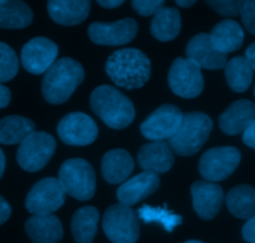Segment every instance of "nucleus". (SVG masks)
Masks as SVG:
<instances>
[{
	"instance_id": "obj_1",
	"label": "nucleus",
	"mask_w": 255,
	"mask_h": 243,
	"mask_svg": "<svg viewBox=\"0 0 255 243\" xmlns=\"http://www.w3.org/2000/svg\"><path fill=\"white\" fill-rule=\"evenodd\" d=\"M110 79L120 87L133 90L142 87L151 76V61L138 49L115 51L106 62Z\"/></svg>"
},
{
	"instance_id": "obj_2",
	"label": "nucleus",
	"mask_w": 255,
	"mask_h": 243,
	"mask_svg": "<svg viewBox=\"0 0 255 243\" xmlns=\"http://www.w3.org/2000/svg\"><path fill=\"white\" fill-rule=\"evenodd\" d=\"M85 71L82 65L71 57L56 60L44 75L41 92L50 104H64L82 82Z\"/></svg>"
},
{
	"instance_id": "obj_3",
	"label": "nucleus",
	"mask_w": 255,
	"mask_h": 243,
	"mask_svg": "<svg viewBox=\"0 0 255 243\" xmlns=\"http://www.w3.org/2000/svg\"><path fill=\"white\" fill-rule=\"evenodd\" d=\"M91 109L105 124L115 130H121L134 120V106L131 100L116 87L102 85L92 91Z\"/></svg>"
},
{
	"instance_id": "obj_4",
	"label": "nucleus",
	"mask_w": 255,
	"mask_h": 243,
	"mask_svg": "<svg viewBox=\"0 0 255 243\" xmlns=\"http://www.w3.org/2000/svg\"><path fill=\"white\" fill-rule=\"evenodd\" d=\"M213 130V122L203 112H188L183 115L176 134L168 140L172 151L179 156H192L202 149Z\"/></svg>"
},
{
	"instance_id": "obj_5",
	"label": "nucleus",
	"mask_w": 255,
	"mask_h": 243,
	"mask_svg": "<svg viewBox=\"0 0 255 243\" xmlns=\"http://www.w3.org/2000/svg\"><path fill=\"white\" fill-rule=\"evenodd\" d=\"M59 182L65 194L79 201L91 200L96 190V175L90 162L82 159H70L61 165Z\"/></svg>"
},
{
	"instance_id": "obj_6",
	"label": "nucleus",
	"mask_w": 255,
	"mask_h": 243,
	"mask_svg": "<svg viewBox=\"0 0 255 243\" xmlns=\"http://www.w3.org/2000/svg\"><path fill=\"white\" fill-rule=\"evenodd\" d=\"M56 149V141L44 131H32L27 135L17 149L19 166L27 172H37L44 169Z\"/></svg>"
},
{
	"instance_id": "obj_7",
	"label": "nucleus",
	"mask_w": 255,
	"mask_h": 243,
	"mask_svg": "<svg viewBox=\"0 0 255 243\" xmlns=\"http://www.w3.org/2000/svg\"><path fill=\"white\" fill-rule=\"evenodd\" d=\"M105 235L112 243H136L139 237L138 216L128 206L112 205L102 219Z\"/></svg>"
},
{
	"instance_id": "obj_8",
	"label": "nucleus",
	"mask_w": 255,
	"mask_h": 243,
	"mask_svg": "<svg viewBox=\"0 0 255 243\" xmlns=\"http://www.w3.org/2000/svg\"><path fill=\"white\" fill-rule=\"evenodd\" d=\"M168 85L178 96L184 99L197 97L204 87L202 69L188 57H177L169 69Z\"/></svg>"
},
{
	"instance_id": "obj_9",
	"label": "nucleus",
	"mask_w": 255,
	"mask_h": 243,
	"mask_svg": "<svg viewBox=\"0 0 255 243\" xmlns=\"http://www.w3.org/2000/svg\"><path fill=\"white\" fill-rule=\"evenodd\" d=\"M241 159V152L236 147H214L202 155L199 160V174L207 181H223L236 171Z\"/></svg>"
},
{
	"instance_id": "obj_10",
	"label": "nucleus",
	"mask_w": 255,
	"mask_h": 243,
	"mask_svg": "<svg viewBox=\"0 0 255 243\" xmlns=\"http://www.w3.org/2000/svg\"><path fill=\"white\" fill-rule=\"evenodd\" d=\"M65 195L59 180L46 177L32 186L25 200V207L32 215H51L64 205Z\"/></svg>"
},
{
	"instance_id": "obj_11",
	"label": "nucleus",
	"mask_w": 255,
	"mask_h": 243,
	"mask_svg": "<svg viewBox=\"0 0 255 243\" xmlns=\"http://www.w3.org/2000/svg\"><path fill=\"white\" fill-rule=\"evenodd\" d=\"M183 112L174 105H162L141 124V132L147 140H169L181 125Z\"/></svg>"
},
{
	"instance_id": "obj_12",
	"label": "nucleus",
	"mask_w": 255,
	"mask_h": 243,
	"mask_svg": "<svg viewBox=\"0 0 255 243\" xmlns=\"http://www.w3.org/2000/svg\"><path fill=\"white\" fill-rule=\"evenodd\" d=\"M57 134L64 144L70 146H87L97 139L99 129L89 115L71 112L60 120Z\"/></svg>"
},
{
	"instance_id": "obj_13",
	"label": "nucleus",
	"mask_w": 255,
	"mask_h": 243,
	"mask_svg": "<svg viewBox=\"0 0 255 243\" xmlns=\"http://www.w3.org/2000/svg\"><path fill=\"white\" fill-rule=\"evenodd\" d=\"M59 47L47 37H34L22 46L21 64L25 70L31 74H45L56 61Z\"/></svg>"
},
{
	"instance_id": "obj_14",
	"label": "nucleus",
	"mask_w": 255,
	"mask_h": 243,
	"mask_svg": "<svg viewBox=\"0 0 255 243\" xmlns=\"http://www.w3.org/2000/svg\"><path fill=\"white\" fill-rule=\"evenodd\" d=\"M137 22L132 17L115 22L95 21L89 26V36L95 44L117 46L132 41L137 35Z\"/></svg>"
},
{
	"instance_id": "obj_15",
	"label": "nucleus",
	"mask_w": 255,
	"mask_h": 243,
	"mask_svg": "<svg viewBox=\"0 0 255 243\" xmlns=\"http://www.w3.org/2000/svg\"><path fill=\"white\" fill-rule=\"evenodd\" d=\"M193 207L202 220H212L221 211L224 192L219 185L211 181H197L191 187Z\"/></svg>"
},
{
	"instance_id": "obj_16",
	"label": "nucleus",
	"mask_w": 255,
	"mask_h": 243,
	"mask_svg": "<svg viewBox=\"0 0 255 243\" xmlns=\"http://www.w3.org/2000/svg\"><path fill=\"white\" fill-rule=\"evenodd\" d=\"M159 187L158 175L151 171H144L127 181L122 182L117 190V200L125 206H133L139 201L154 194Z\"/></svg>"
},
{
	"instance_id": "obj_17",
	"label": "nucleus",
	"mask_w": 255,
	"mask_h": 243,
	"mask_svg": "<svg viewBox=\"0 0 255 243\" xmlns=\"http://www.w3.org/2000/svg\"><path fill=\"white\" fill-rule=\"evenodd\" d=\"M186 54L188 59L196 62L201 69L217 70L222 69L227 64V55L218 51L212 44L209 34L196 35L189 40Z\"/></svg>"
},
{
	"instance_id": "obj_18",
	"label": "nucleus",
	"mask_w": 255,
	"mask_h": 243,
	"mask_svg": "<svg viewBox=\"0 0 255 243\" xmlns=\"http://www.w3.org/2000/svg\"><path fill=\"white\" fill-rule=\"evenodd\" d=\"M137 162L144 171L162 174L172 169L174 164V155L168 142L152 141L139 149Z\"/></svg>"
},
{
	"instance_id": "obj_19",
	"label": "nucleus",
	"mask_w": 255,
	"mask_h": 243,
	"mask_svg": "<svg viewBox=\"0 0 255 243\" xmlns=\"http://www.w3.org/2000/svg\"><path fill=\"white\" fill-rule=\"evenodd\" d=\"M91 0H47V12L60 25L81 24L90 14Z\"/></svg>"
},
{
	"instance_id": "obj_20",
	"label": "nucleus",
	"mask_w": 255,
	"mask_h": 243,
	"mask_svg": "<svg viewBox=\"0 0 255 243\" xmlns=\"http://www.w3.org/2000/svg\"><path fill=\"white\" fill-rule=\"evenodd\" d=\"M25 232L34 243H59L64 236L62 224L54 215H34L25 222Z\"/></svg>"
},
{
	"instance_id": "obj_21",
	"label": "nucleus",
	"mask_w": 255,
	"mask_h": 243,
	"mask_svg": "<svg viewBox=\"0 0 255 243\" xmlns=\"http://www.w3.org/2000/svg\"><path fill=\"white\" fill-rule=\"evenodd\" d=\"M255 120V105L249 100H238L233 102L219 116V126L227 135H238Z\"/></svg>"
},
{
	"instance_id": "obj_22",
	"label": "nucleus",
	"mask_w": 255,
	"mask_h": 243,
	"mask_svg": "<svg viewBox=\"0 0 255 243\" xmlns=\"http://www.w3.org/2000/svg\"><path fill=\"white\" fill-rule=\"evenodd\" d=\"M134 161L131 155L122 149L106 152L101 162L102 176L110 184H122L132 174Z\"/></svg>"
},
{
	"instance_id": "obj_23",
	"label": "nucleus",
	"mask_w": 255,
	"mask_h": 243,
	"mask_svg": "<svg viewBox=\"0 0 255 243\" xmlns=\"http://www.w3.org/2000/svg\"><path fill=\"white\" fill-rule=\"evenodd\" d=\"M209 37L214 47L227 55L241 49L244 41V31L236 20L227 19L213 27Z\"/></svg>"
},
{
	"instance_id": "obj_24",
	"label": "nucleus",
	"mask_w": 255,
	"mask_h": 243,
	"mask_svg": "<svg viewBox=\"0 0 255 243\" xmlns=\"http://www.w3.org/2000/svg\"><path fill=\"white\" fill-rule=\"evenodd\" d=\"M181 14L176 7L161 6L154 11L151 21V34L159 41H171L181 31Z\"/></svg>"
},
{
	"instance_id": "obj_25",
	"label": "nucleus",
	"mask_w": 255,
	"mask_h": 243,
	"mask_svg": "<svg viewBox=\"0 0 255 243\" xmlns=\"http://www.w3.org/2000/svg\"><path fill=\"white\" fill-rule=\"evenodd\" d=\"M100 214L95 207H81L74 214L71 220V232L75 242L92 243L97 232Z\"/></svg>"
},
{
	"instance_id": "obj_26",
	"label": "nucleus",
	"mask_w": 255,
	"mask_h": 243,
	"mask_svg": "<svg viewBox=\"0 0 255 243\" xmlns=\"http://www.w3.org/2000/svg\"><path fill=\"white\" fill-rule=\"evenodd\" d=\"M227 207L233 216L249 220L255 216V189L249 185H239L227 194Z\"/></svg>"
},
{
	"instance_id": "obj_27",
	"label": "nucleus",
	"mask_w": 255,
	"mask_h": 243,
	"mask_svg": "<svg viewBox=\"0 0 255 243\" xmlns=\"http://www.w3.org/2000/svg\"><path fill=\"white\" fill-rule=\"evenodd\" d=\"M32 10L22 0H7L0 4V27L24 29L32 21Z\"/></svg>"
},
{
	"instance_id": "obj_28",
	"label": "nucleus",
	"mask_w": 255,
	"mask_h": 243,
	"mask_svg": "<svg viewBox=\"0 0 255 243\" xmlns=\"http://www.w3.org/2000/svg\"><path fill=\"white\" fill-rule=\"evenodd\" d=\"M35 131V122L22 116H6L0 120V144H20L29 134Z\"/></svg>"
},
{
	"instance_id": "obj_29",
	"label": "nucleus",
	"mask_w": 255,
	"mask_h": 243,
	"mask_svg": "<svg viewBox=\"0 0 255 243\" xmlns=\"http://www.w3.org/2000/svg\"><path fill=\"white\" fill-rule=\"evenodd\" d=\"M226 77L229 87L236 92H244L253 81V69L244 56H236L226 64Z\"/></svg>"
},
{
	"instance_id": "obj_30",
	"label": "nucleus",
	"mask_w": 255,
	"mask_h": 243,
	"mask_svg": "<svg viewBox=\"0 0 255 243\" xmlns=\"http://www.w3.org/2000/svg\"><path fill=\"white\" fill-rule=\"evenodd\" d=\"M137 216L146 224H151V222L161 224L163 229L168 232H172L182 224V217L171 212L167 207H152L146 205L138 209Z\"/></svg>"
},
{
	"instance_id": "obj_31",
	"label": "nucleus",
	"mask_w": 255,
	"mask_h": 243,
	"mask_svg": "<svg viewBox=\"0 0 255 243\" xmlns=\"http://www.w3.org/2000/svg\"><path fill=\"white\" fill-rule=\"evenodd\" d=\"M19 71V60L14 50L5 42H0V82L14 79Z\"/></svg>"
},
{
	"instance_id": "obj_32",
	"label": "nucleus",
	"mask_w": 255,
	"mask_h": 243,
	"mask_svg": "<svg viewBox=\"0 0 255 243\" xmlns=\"http://www.w3.org/2000/svg\"><path fill=\"white\" fill-rule=\"evenodd\" d=\"M214 11L223 16H236L241 12L246 0H204Z\"/></svg>"
},
{
	"instance_id": "obj_33",
	"label": "nucleus",
	"mask_w": 255,
	"mask_h": 243,
	"mask_svg": "<svg viewBox=\"0 0 255 243\" xmlns=\"http://www.w3.org/2000/svg\"><path fill=\"white\" fill-rule=\"evenodd\" d=\"M242 21L251 34L255 35V0H246L241 9Z\"/></svg>"
},
{
	"instance_id": "obj_34",
	"label": "nucleus",
	"mask_w": 255,
	"mask_h": 243,
	"mask_svg": "<svg viewBox=\"0 0 255 243\" xmlns=\"http://www.w3.org/2000/svg\"><path fill=\"white\" fill-rule=\"evenodd\" d=\"M164 0H132V6L142 16L154 14L157 9L162 6Z\"/></svg>"
},
{
	"instance_id": "obj_35",
	"label": "nucleus",
	"mask_w": 255,
	"mask_h": 243,
	"mask_svg": "<svg viewBox=\"0 0 255 243\" xmlns=\"http://www.w3.org/2000/svg\"><path fill=\"white\" fill-rule=\"evenodd\" d=\"M243 239L248 243H255V216L249 219L242 230Z\"/></svg>"
},
{
	"instance_id": "obj_36",
	"label": "nucleus",
	"mask_w": 255,
	"mask_h": 243,
	"mask_svg": "<svg viewBox=\"0 0 255 243\" xmlns=\"http://www.w3.org/2000/svg\"><path fill=\"white\" fill-rule=\"evenodd\" d=\"M243 141L247 146L255 150V120L243 132Z\"/></svg>"
},
{
	"instance_id": "obj_37",
	"label": "nucleus",
	"mask_w": 255,
	"mask_h": 243,
	"mask_svg": "<svg viewBox=\"0 0 255 243\" xmlns=\"http://www.w3.org/2000/svg\"><path fill=\"white\" fill-rule=\"evenodd\" d=\"M11 215V207L7 204L6 200L0 196V225L5 224Z\"/></svg>"
},
{
	"instance_id": "obj_38",
	"label": "nucleus",
	"mask_w": 255,
	"mask_h": 243,
	"mask_svg": "<svg viewBox=\"0 0 255 243\" xmlns=\"http://www.w3.org/2000/svg\"><path fill=\"white\" fill-rule=\"evenodd\" d=\"M10 99H11V92L6 86L0 82V109H4L9 105Z\"/></svg>"
},
{
	"instance_id": "obj_39",
	"label": "nucleus",
	"mask_w": 255,
	"mask_h": 243,
	"mask_svg": "<svg viewBox=\"0 0 255 243\" xmlns=\"http://www.w3.org/2000/svg\"><path fill=\"white\" fill-rule=\"evenodd\" d=\"M248 61V64L251 65V67L253 69V71H255V41L253 44H251L248 46L246 51V56H244Z\"/></svg>"
},
{
	"instance_id": "obj_40",
	"label": "nucleus",
	"mask_w": 255,
	"mask_h": 243,
	"mask_svg": "<svg viewBox=\"0 0 255 243\" xmlns=\"http://www.w3.org/2000/svg\"><path fill=\"white\" fill-rule=\"evenodd\" d=\"M125 0H97L101 6L107 7V9H114V7L120 6V5L124 4Z\"/></svg>"
},
{
	"instance_id": "obj_41",
	"label": "nucleus",
	"mask_w": 255,
	"mask_h": 243,
	"mask_svg": "<svg viewBox=\"0 0 255 243\" xmlns=\"http://www.w3.org/2000/svg\"><path fill=\"white\" fill-rule=\"evenodd\" d=\"M196 1L197 0H176V2L181 7H189L196 4Z\"/></svg>"
},
{
	"instance_id": "obj_42",
	"label": "nucleus",
	"mask_w": 255,
	"mask_h": 243,
	"mask_svg": "<svg viewBox=\"0 0 255 243\" xmlns=\"http://www.w3.org/2000/svg\"><path fill=\"white\" fill-rule=\"evenodd\" d=\"M5 170V155L2 152V150L0 149V179H1L2 174H4Z\"/></svg>"
},
{
	"instance_id": "obj_43",
	"label": "nucleus",
	"mask_w": 255,
	"mask_h": 243,
	"mask_svg": "<svg viewBox=\"0 0 255 243\" xmlns=\"http://www.w3.org/2000/svg\"><path fill=\"white\" fill-rule=\"evenodd\" d=\"M184 243H204V242L197 241V240H191V241H187V242H184Z\"/></svg>"
},
{
	"instance_id": "obj_44",
	"label": "nucleus",
	"mask_w": 255,
	"mask_h": 243,
	"mask_svg": "<svg viewBox=\"0 0 255 243\" xmlns=\"http://www.w3.org/2000/svg\"><path fill=\"white\" fill-rule=\"evenodd\" d=\"M5 1H7V0H0V4H2V2H5Z\"/></svg>"
},
{
	"instance_id": "obj_45",
	"label": "nucleus",
	"mask_w": 255,
	"mask_h": 243,
	"mask_svg": "<svg viewBox=\"0 0 255 243\" xmlns=\"http://www.w3.org/2000/svg\"><path fill=\"white\" fill-rule=\"evenodd\" d=\"M254 96H255V87H254Z\"/></svg>"
}]
</instances>
